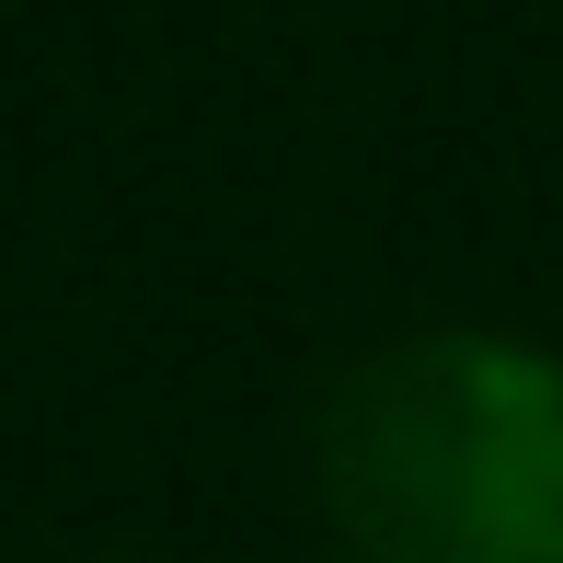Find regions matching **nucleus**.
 <instances>
[{
    "mask_svg": "<svg viewBox=\"0 0 563 563\" xmlns=\"http://www.w3.org/2000/svg\"><path fill=\"white\" fill-rule=\"evenodd\" d=\"M311 495L345 563H563V356L506 322L345 356L311 415Z\"/></svg>",
    "mask_w": 563,
    "mask_h": 563,
    "instance_id": "f257e3e1",
    "label": "nucleus"
}]
</instances>
